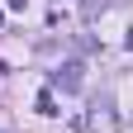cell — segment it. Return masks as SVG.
I'll use <instances>...</instances> for the list:
<instances>
[{"label": "cell", "instance_id": "1", "mask_svg": "<svg viewBox=\"0 0 133 133\" xmlns=\"http://www.w3.org/2000/svg\"><path fill=\"white\" fill-rule=\"evenodd\" d=\"M81 128L86 133H119V114H114L109 100H95V105L81 114Z\"/></svg>", "mask_w": 133, "mask_h": 133}, {"label": "cell", "instance_id": "5", "mask_svg": "<svg viewBox=\"0 0 133 133\" xmlns=\"http://www.w3.org/2000/svg\"><path fill=\"white\" fill-rule=\"evenodd\" d=\"M71 43H76V48H81V52H100V43H95V38H90V33H76V38H71Z\"/></svg>", "mask_w": 133, "mask_h": 133}, {"label": "cell", "instance_id": "3", "mask_svg": "<svg viewBox=\"0 0 133 133\" xmlns=\"http://www.w3.org/2000/svg\"><path fill=\"white\" fill-rule=\"evenodd\" d=\"M105 10H109V0H81V19H86V24H95Z\"/></svg>", "mask_w": 133, "mask_h": 133}, {"label": "cell", "instance_id": "2", "mask_svg": "<svg viewBox=\"0 0 133 133\" xmlns=\"http://www.w3.org/2000/svg\"><path fill=\"white\" fill-rule=\"evenodd\" d=\"M81 71H86L81 62H62L57 71H52V86H48V90H62V95H76V90H81Z\"/></svg>", "mask_w": 133, "mask_h": 133}, {"label": "cell", "instance_id": "4", "mask_svg": "<svg viewBox=\"0 0 133 133\" xmlns=\"http://www.w3.org/2000/svg\"><path fill=\"white\" fill-rule=\"evenodd\" d=\"M33 109L52 119V114H57V95H52V90H38V100H33Z\"/></svg>", "mask_w": 133, "mask_h": 133}, {"label": "cell", "instance_id": "6", "mask_svg": "<svg viewBox=\"0 0 133 133\" xmlns=\"http://www.w3.org/2000/svg\"><path fill=\"white\" fill-rule=\"evenodd\" d=\"M5 5H10V10H24V5H29V0H5Z\"/></svg>", "mask_w": 133, "mask_h": 133}, {"label": "cell", "instance_id": "7", "mask_svg": "<svg viewBox=\"0 0 133 133\" xmlns=\"http://www.w3.org/2000/svg\"><path fill=\"white\" fill-rule=\"evenodd\" d=\"M0 76H5V62H0Z\"/></svg>", "mask_w": 133, "mask_h": 133}, {"label": "cell", "instance_id": "8", "mask_svg": "<svg viewBox=\"0 0 133 133\" xmlns=\"http://www.w3.org/2000/svg\"><path fill=\"white\" fill-rule=\"evenodd\" d=\"M0 24H5V14H0Z\"/></svg>", "mask_w": 133, "mask_h": 133}]
</instances>
